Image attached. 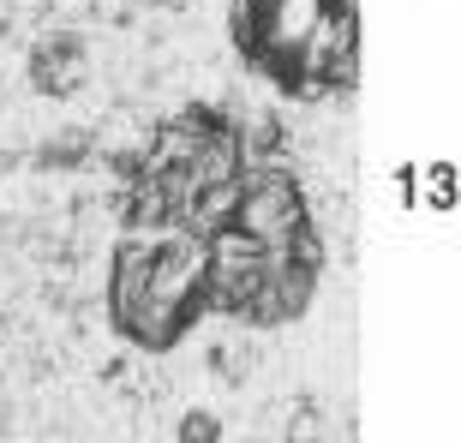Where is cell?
Masks as SVG:
<instances>
[{
	"mask_svg": "<svg viewBox=\"0 0 461 443\" xmlns=\"http://www.w3.org/2000/svg\"><path fill=\"white\" fill-rule=\"evenodd\" d=\"M180 438H186V443H210V438H216V420H186Z\"/></svg>",
	"mask_w": 461,
	"mask_h": 443,
	"instance_id": "obj_1",
	"label": "cell"
}]
</instances>
